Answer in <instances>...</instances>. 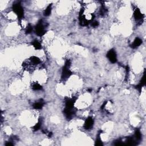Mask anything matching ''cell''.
<instances>
[{
	"instance_id": "obj_1",
	"label": "cell",
	"mask_w": 146,
	"mask_h": 146,
	"mask_svg": "<svg viewBox=\"0 0 146 146\" xmlns=\"http://www.w3.org/2000/svg\"><path fill=\"white\" fill-rule=\"evenodd\" d=\"M107 58L109 59V61L112 63H114L116 62L117 61V56H116V54L115 53V51L114 50H110L107 54Z\"/></svg>"
}]
</instances>
